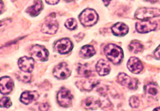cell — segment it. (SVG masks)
<instances>
[{
  "label": "cell",
  "mask_w": 160,
  "mask_h": 111,
  "mask_svg": "<svg viewBox=\"0 0 160 111\" xmlns=\"http://www.w3.org/2000/svg\"><path fill=\"white\" fill-rule=\"evenodd\" d=\"M53 74L58 79H66L71 75V70L66 63H61L54 68Z\"/></svg>",
  "instance_id": "ba28073f"
},
{
  "label": "cell",
  "mask_w": 160,
  "mask_h": 111,
  "mask_svg": "<svg viewBox=\"0 0 160 111\" xmlns=\"http://www.w3.org/2000/svg\"><path fill=\"white\" fill-rule=\"evenodd\" d=\"M77 71L80 76L84 77H89L92 75V70L88 67L87 65L79 64L78 66Z\"/></svg>",
  "instance_id": "44dd1931"
},
{
  "label": "cell",
  "mask_w": 160,
  "mask_h": 111,
  "mask_svg": "<svg viewBox=\"0 0 160 111\" xmlns=\"http://www.w3.org/2000/svg\"><path fill=\"white\" fill-rule=\"evenodd\" d=\"M12 104V101L9 97H3L0 99V107L9 108Z\"/></svg>",
  "instance_id": "484cf974"
},
{
  "label": "cell",
  "mask_w": 160,
  "mask_h": 111,
  "mask_svg": "<svg viewBox=\"0 0 160 111\" xmlns=\"http://www.w3.org/2000/svg\"><path fill=\"white\" fill-rule=\"evenodd\" d=\"M17 77L18 80H21L24 83H29L32 80V75L30 73H26V72H19L17 75Z\"/></svg>",
  "instance_id": "cb8c5ba5"
},
{
  "label": "cell",
  "mask_w": 160,
  "mask_h": 111,
  "mask_svg": "<svg viewBox=\"0 0 160 111\" xmlns=\"http://www.w3.org/2000/svg\"><path fill=\"white\" fill-rule=\"evenodd\" d=\"M154 55L156 59H160V45L156 49V51H155Z\"/></svg>",
  "instance_id": "f1b7e54d"
},
{
  "label": "cell",
  "mask_w": 160,
  "mask_h": 111,
  "mask_svg": "<svg viewBox=\"0 0 160 111\" xmlns=\"http://www.w3.org/2000/svg\"><path fill=\"white\" fill-rule=\"evenodd\" d=\"M145 90L148 94L151 96L156 95L158 93V86L155 83H149L145 87Z\"/></svg>",
  "instance_id": "603a6c76"
},
{
  "label": "cell",
  "mask_w": 160,
  "mask_h": 111,
  "mask_svg": "<svg viewBox=\"0 0 160 111\" xmlns=\"http://www.w3.org/2000/svg\"><path fill=\"white\" fill-rule=\"evenodd\" d=\"M73 97L72 94L69 90L66 88H62L58 93L57 100L59 105L66 108L71 106Z\"/></svg>",
  "instance_id": "5b68a950"
},
{
  "label": "cell",
  "mask_w": 160,
  "mask_h": 111,
  "mask_svg": "<svg viewBox=\"0 0 160 111\" xmlns=\"http://www.w3.org/2000/svg\"><path fill=\"white\" fill-rule=\"evenodd\" d=\"M34 59L30 57H23L18 60V66L23 72L31 73L34 68Z\"/></svg>",
  "instance_id": "8fae6325"
},
{
  "label": "cell",
  "mask_w": 160,
  "mask_h": 111,
  "mask_svg": "<svg viewBox=\"0 0 160 111\" xmlns=\"http://www.w3.org/2000/svg\"><path fill=\"white\" fill-rule=\"evenodd\" d=\"M82 106L88 110H96L101 106L100 100L95 97H89L82 102Z\"/></svg>",
  "instance_id": "9a60e30c"
},
{
  "label": "cell",
  "mask_w": 160,
  "mask_h": 111,
  "mask_svg": "<svg viewBox=\"0 0 160 111\" xmlns=\"http://www.w3.org/2000/svg\"><path fill=\"white\" fill-rule=\"evenodd\" d=\"M39 98V94L37 91H25L20 97V101L25 104H29Z\"/></svg>",
  "instance_id": "2e32d148"
},
{
  "label": "cell",
  "mask_w": 160,
  "mask_h": 111,
  "mask_svg": "<svg viewBox=\"0 0 160 111\" xmlns=\"http://www.w3.org/2000/svg\"><path fill=\"white\" fill-rule=\"evenodd\" d=\"M32 57L41 61H46L48 59L49 52L43 46L39 45H33L30 49Z\"/></svg>",
  "instance_id": "8992f818"
},
{
  "label": "cell",
  "mask_w": 160,
  "mask_h": 111,
  "mask_svg": "<svg viewBox=\"0 0 160 111\" xmlns=\"http://www.w3.org/2000/svg\"><path fill=\"white\" fill-rule=\"evenodd\" d=\"M158 26L157 23L151 22L149 20H143L136 23V29L138 32L140 33H146L152 31L156 29Z\"/></svg>",
  "instance_id": "30bf717a"
},
{
  "label": "cell",
  "mask_w": 160,
  "mask_h": 111,
  "mask_svg": "<svg viewBox=\"0 0 160 111\" xmlns=\"http://www.w3.org/2000/svg\"><path fill=\"white\" fill-rule=\"evenodd\" d=\"M127 67L132 73L139 74L143 70V65L139 59L136 57H131L128 61Z\"/></svg>",
  "instance_id": "4fadbf2b"
},
{
  "label": "cell",
  "mask_w": 160,
  "mask_h": 111,
  "mask_svg": "<svg viewBox=\"0 0 160 111\" xmlns=\"http://www.w3.org/2000/svg\"><path fill=\"white\" fill-rule=\"evenodd\" d=\"M160 16V9L152 7H142L138 9L135 17L140 20H148L150 18L157 17Z\"/></svg>",
  "instance_id": "3957f363"
},
{
  "label": "cell",
  "mask_w": 160,
  "mask_h": 111,
  "mask_svg": "<svg viewBox=\"0 0 160 111\" xmlns=\"http://www.w3.org/2000/svg\"><path fill=\"white\" fill-rule=\"evenodd\" d=\"M43 9V4L42 1H36L34 5L27 9L26 12L32 17H36L41 13Z\"/></svg>",
  "instance_id": "d6986e66"
},
{
  "label": "cell",
  "mask_w": 160,
  "mask_h": 111,
  "mask_svg": "<svg viewBox=\"0 0 160 111\" xmlns=\"http://www.w3.org/2000/svg\"><path fill=\"white\" fill-rule=\"evenodd\" d=\"M99 83L98 80L96 79H86L83 80H79L76 83V86L82 90L90 91L95 87Z\"/></svg>",
  "instance_id": "5bb4252c"
},
{
  "label": "cell",
  "mask_w": 160,
  "mask_h": 111,
  "mask_svg": "<svg viewBox=\"0 0 160 111\" xmlns=\"http://www.w3.org/2000/svg\"><path fill=\"white\" fill-rule=\"evenodd\" d=\"M54 47L56 51L60 54H67L73 49V43L68 38L59 39L55 43Z\"/></svg>",
  "instance_id": "52a82bcc"
},
{
  "label": "cell",
  "mask_w": 160,
  "mask_h": 111,
  "mask_svg": "<svg viewBox=\"0 0 160 111\" xmlns=\"http://www.w3.org/2000/svg\"><path fill=\"white\" fill-rule=\"evenodd\" d=\"M79 21L85 27H91L98 22V15L92 9H86L79 16Z\"/></svg>",
  "instance_id": "7a4b0ae2"
},
{
  "label": "cell",
  "mask_w": 160,
  "mask_h": 111,
  "mask_svg": "<svg viewBox=\"0 0 160 111\" xmlns=\"http://www.w3.org/2000/svg\"><path fill=\"white\" fill-rule=\"evenodd\" d=\"M104 53L109 61L114 65H119L123 58V52L121 47L115 44H108L104 48Z\"/></svg>",
  "instance_id": "6da1fadb"
},
{
  "label": "cell",
  "mask_w": 160,
  "mask_h": 111,
  "mask_svg": "<svg viewBox=\"0 0 160 111\" xmlns=\"http://www.w3.org/2000/svg\"><path fill=\"white\" fill-rule=\"evenodd\" d=\"M118 82L127 88L135 90L138 87V81L136 79L131 78L126 73H119L118 76Z\"/></svg>",
  "instance_id": "9c48e42d"
},
{
  "label": "cell",
  "mask_w": 160,
  "mask_h": 111,
  "mask_svg": "<svg viewBox=\"0 0 160 111\" xmlns=\"http://www.w3.org/2000/svg\"><path fill=\"white\" fill-rule=\"evenodd\" d=\"M129 103L132 108H138L139 105V99L136 96H133L129 99Z\"/></svg>",
  "instance_id": "4316f807"
},
{
  "label": "cell",
  "mask_w": 160,
  "mask_h": 111,
  "mask_svg": "<svg viewBox=\"0 0 160 111\" xmlns=\"http://www.w3.org/2000/svg\"><path fill=\"white\" fill-rule=\"evenodd\" d=\"M39 109L41 111H47L49 109V104L47 103L42 104L41 105H39Z\"/></svg>",
  "instance_id": "83f0119b"
},
{
  "label": "cell",
  "mask_w": 160,
  "mask_h": 111,
  "mask_svg": "<svg viewBox=\"0 0 160 111\" xmlns=\"http://www.w3.org/2000/svg\"><path fill=\"white\" fill-rule=\"evenodd\" d=\"M96 54V51L91 45H85L80 50L79 55L83 59H88L93 57Z\"/></svg>",
  "instance_id": "ffe728a7"
},
{
  "label": "cell",
  "mask_w": 160,
  "mask_h": 111,
  "mask_svg": "<svg viewBox=\"0 0 160 111\" xmlns=\"http://www.w3.org/2000/svg\"><path fill=\"white\" fill-rule=\"evenodd\" d=\"M129 51L133 53H138L142 52L143 49V46L142 44L137 40H133L129 45Z\"/></svg>",
  "instance_id": "7402d4cb"
},
{
  "label": "cell",
  "mask_w": 160,
  "mask_h": 111,
  "mask_svg": "<svg viewBox=\"0 0 160 111\" xmlns=\"http://www.w3.org/2000/svg\"><path fill=\"white\" fill-rule=\"evenodd\" d=\"M3 9V2L0 1V14L2 13Z\"/></svg>",
  "instance_id": "1f68e13d"
},
{
  "label": "cell",
  "mask_w": 160,
  "mask_h": 111,
  "mask_svg": "<svg viewBox=\"0 0 160 111\" xmlns=\"http://www.w3.org/2000/svg\"><path fill=\"white\" fill-rule=\"evenodd\" d=\"M103 3H105V6H108V4L110 3V1H103Z\"/></svg>",
  "instance_id": "d6a6232c"
},
{
  "label": "cell",
  "mask_w": 160,
  "mask_h": 111,
  "mask_svg": "<svg viewBox=\"0 0 160 111\" xmlns=\"http://www.w3.org/2000/svg\"><path fill=\"white\" fill-rule=\"evenodd\" d=\"M112 31L116 36L122 37L128 33L129 28L125 23L119 22L113 25L112 27Z\"/></svg>",
  "instance_id": "e0dca14e"
},
{
  "label": "cell",
  "mask_w": 160,
  "mask_h": 111,
  "mask_svg": "<svg viewBox=\"0 0 160 111\" xmlns=\"http://www.w3.org/2000/svg\"><path fill=\"white\" fill-rule=\"evenodd\" d=\"M65 26L70 30H74L77 28L78 23L76 19L73 18H71L67 20V22L65 23Z\"/></svg>",
  "instance_id": "d4e9b609"
},
{
  "label": "cell",
  "mask_w": 160,
  "mask_h": 111,
  "mask_svg": "<svg viewBox=\"0 0 160 111\" xmlns=\"http://www.w3.org/2000/svg\"><path fill=\"white\" fill-rule=\"evenodd\" d=\"M8 21H6V20H2V21H0V28L4 26H6V25L8 23Z\"/></svg>",
  "instance_id": "f546056e"
},
{
  "label": "cell",
  "mask_w": 160,
  "mask_h": 111,
  "mask_svg": "<svg viewBox=\"0 0 160 111\" xmlns=\"http://www.w3.org/2000/svg\"><path fill=\"white\" fill-rule=\"evenodd\" d=\"M46 3L48 4H52V5H56L59 3V1H46Z\"/></svg>",
  "instance_id": "4dcf8cb0"
},
{
  "label": "cell",
  "mask_w": 160,
  "mask_h": 111,
  "mask_svg": "<svg viewBox=\"0 0 160 111\" xmlns=\"http://www.w3.org/2000/svg\"><path fill=\"white\" fill-rule=\"evenodd\" d=\"M96 70L100 76H106L110 72V66L103 59H100L96 65Z\"/></svg>",
  "instance_id": "ac0fdd59"
},
{
  "label": "cell",
  "mask_w": 160,
  "mask_h": 111,
  "mask_svg": "<svg viewBox=\"0 0 160 111\" xmlns=\"http://www.w3.org/2000/svg\"><path fill=\"white\" fill-rule=\"evenodd\" d=\"M14 87L13 80L9 77H3L0 79V93L3 94H9Z\"/></svg>",
  "instance_id": "7c38bea8"
},
{
  "label": "cell",
  "mask_w": 160,
  "mask_h": 111,
  "mask_svg": "<svg viewBox=\"0 0 160 111\" xmlns=\"http://www.w3.org/2000/svg\"><path fill=\"white\" fill-rule=\"evenodd\" d=\"M52 15L53 14H52V16L50 15L48 16L43 23L42 27V31L43 33L53 35L57 32L59 25L57 20L55 19V16H52Z\"/></svg>",
  "instance_id": "277c9868"
},
{
  "label": "cell",
  "mask_w": 160,
  "mask_h": 111,
  "mask_svg": "<svg viewBox=\"0 0 160 111\" xmlns=\"http://www.w3.org/2000/svg\"><path fill=\"white\" fill-rule=\"evenodd\" d=\"M153 111H160V107H158V108L155 109Z\"/></svg>",
  "instance_id": "836d02e7"
}]
</instances>
